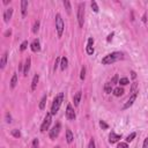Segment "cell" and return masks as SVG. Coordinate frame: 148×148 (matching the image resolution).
<instances>
[{
    "mask_svg": "<svg viewBox=\"0 0 148 148\" xmlns=\"http://www.w3.org/2000/svg\"><path fill=\"white\" fill-rule=\"evenodd\" d=\"M121 59H124V54L121 52H112L102 59V64L103 65H110V64H113V62L119 61Z\"/></svg>",
    "mask_w": 148,
    "mask_h": 148,
    "instance_id": "obj_1",
    "label": "cell"
},
{
    "mask_svg": "<svg viewBox=\"0 0 148 148\" xmlns=\"http://www.w3.org/2000/svg\"><path fill=\"white\" fill-rule=\"evenodd\" d=\"M119 139H120V134H117V133H114L113 131H111V133L109 134V141H110L111 143H114V142H117Z\"/></svg>",
    "mask_w": 148,
    "mask_h": 148,
    "instance_id": "obj_12",
    "label": "cell"
},
{
    "mask_svg": "<svg viewBox=\"0 0 148 148\" xmlns=\"http://www.w3.org/2000/svg\"><path fill=\"white\" fill-rule=\"evenodd\" d=\"M38 80H39V75H38V74H35V76H34V79H32V81H31V87H30L31 91H34V90L36 89L37 83H38Z\"/></svg>",
    "mask_w": 148,
    "mask_h": 148,
    "instance_id": "obj_16",
    "label": "cell"
},
{
    "mask_svg": "<svg viewBox=\"0 0 148 148\" xmlns=\"http://www.w3.org/2000/svg\"><path fill=\"white\" fill-rule=\"evenodd\" d=\"M6 121L7 123H12V117L9 113H6Z\"/></svg>",
    "mask_w": 148,
    "mask_h": 148,
    "instance_id": "obj_38",
    "label": "cell"
},
{
    "mask_svg": "<svg viewBox=\"0 0 148 148\" xmlns=\"http://www.w3.org/2000/svg\"><path fill=\"white\" fill-rule=\"evenodd\" d=\"M91 8H92V10H94L95 13H97V12H98V6H97L96 1H91Z\"/></svg>",
    "mask_w": 148,
    "mask_h": 148,
    "instance_id": "obj_32",
    "label": "cell"
},
{
    "mask_svg": "<svg viewBox=\"0 0 148 148\" xmlns=\"http://www.w3.org/2000/svg\"><path fill=\"white\" fill-rule=\"evenodd\" d=\"M27 46H28V42L24 40V42H22V44H21V46H20V50H21V51H24V50L27 49Z\"/></svg>",
    "mask_w": 148,
    "mask_h": 148,
    "instance_id": "obj_33",
    "label": "cell"
},
{
    "mask_svg": "<svg viewBox=\"0 0 148 148\" xmlns=\"http://www.w3.org/2000/svg\"><path fill=\"white\" fill-rule=\"evenodd\" d=\"M22 69H24V68H23V64L20 62V64H18V71H22Z\"/></svg>",
    "mask_w": 148,
    "mask_h": 148,
    "instance_id": "obj_42",
    "label": "cell"
},
{
    "mask_svg": "<svg viewBox=\"0 0 148 148\" xmlns=\"http://www.w3.org/2000/svg\"><path fill=\"white\" fill-rule=\"evenodd\" d=\"M135 135H136V133H135V132L131 133L130 135H127V138H126V141H127V142H131V141H132V140L135 138Z\"/></svg>",
    "mask_w": 148,
    "mask_h": 148,
    "instance_id": "obj_31",
    "label": "cell"
},
{
    "mask_svg": "<svg viewBox=\"0 0 148 148\" xmlns=\"http://www.w3.org/2000/svg\"><path fill=\"white\" fill-rule=\"evenodd\" d=\"M81 96H82V92L81 91H77L74 97H73V102H74V106H79L80 104V101H81Z\"/></svg>",
    "mask_w": 148,
    "mask_h": 148,
    "instance_id": "obj_14",
    "label": "cell"
},
{
    "mask_svg": "<svg viewBox=\"0 0 148 148\" xmlns=\"http://www.w3.org/2000/svg\"><path fill=\"white\" fill-rule=\"evenodd\" d=\"M10 32H12V31H10V30H7V31H6V34H5V35H6V36H8V35H10Z\"/></svg>",
    "mask_w": 148,
    "mask_h": 148,
    "instance_id": "obj_44",
    "label": "cell"
},
{
    "mask_svg": "<svg viewBox=\"0 0 148 148\" xmlns=\"http://www.w3.org/2000/svg\"><path fill=\"white\" fill-rule=\"evenodd\" d=\"M16 84H17V74H13L10 80V88H15Z\"/></svg>",
    "mask_w": 148,
    "mask_h": 148,
    "instance_id": "obj_21",
    "label": "cell"
},
{
    "mask_svg": "<svg viewBox=\"0 0 148 148\" xmlns=\"http://www.w3.org/2000/svg\"><path fill=\"white\" fill-rule=\"evenodd\" d=\"M131 74H132V77H133V79H135V77H136V74H135V72H131Z\"/></svg>",
    "mask_w": 148,
    "mask_h": 148,
    "instance_id": "obj_43",
    "label": "cell"
},
{
    "mask_svg": "<svg viewBox=\"0 0 148 148\" xmlns=\"http://www.w3.org/2000/svg\"><path fill=\"white\" fill-rule=\"evenodd\" d=\"M99 126L102 127V130H108L109 128V125L104 120H99Z\"/></svg>",
    "mask_w": 148,
    "mask_h": 148,
    "instance_id": "obj_30",
    "label": "cell"
},
{
    "mask_svg": "<svg viewBox=\"0 0 148 148\" xmlns=\"http://www.w3.org/2000/svg\"><path fill=\"white\" fill-rule=\"evenodd\" d=\"M51 121H52V113H51V112H47L46 116H45V118H44L43 124L40 125V132H45V131L49 128Z\"/></svg>",
    "mask_w": 148,
    "mask_h": 148,
    "instance_id": "obj_5",
    "label": "cell"
},
{
    "mask_svg": "<svg viewBox=\"0 0 148 148\" xmlns=\"http://www.w3.org/2000/svg\"><path fill=\"white\" fill-rule=\"evenodd\" d=\"M59 61H60V58H57V59H56V62H54V71L57 69L58 65H60V64H59Z\"/></svg>",
    "mask_w": 148,
    "mask_h": 148,
    "instance_id": "obj_39",
    "label": "cell"
},
{
    "mask_svg": "<svg viewBox=\"0 0 148 148\" xmlns=\"http://www.w3.org/2000/svg\"><path fill=\"white\" fill-rule=\"evenodd\" d=\"M77 22H79V27H83V22H84V3H80L77 7Z\"/></svg>",
    "mask_w": 148,
    "mask_h": 148,
    "instance_id": "obj_4",
    "label": "cell"
},
{
    "mask_svg": "<svg viewBox=\"0 0 148 148\" xmlns=\"http://www.w3.org/2000/svg\"><path fill=\"white\" fill-rule=\"evenodd\" d=\"M66 118L68 120H74L75 119V112H74V109L71 104H68L67 108H66Z\"/></svg>",
    "mask_w": 148,
    "mask_h": 148,
    "instance_id": "obj_8",
    "label": "cell"
},
{
    "mask_svg": "<svg viewBox=\"0 0 148 148\" xmlns=\"http://www.w3.org/2000/svg\"><path fill=\"white\" fill-rule=\"evenodd\" d=\"M12 15H13V8L9 7V8H7V9L5 10V13H3V20H5V22H8V21L12 18Z\"/></svg>",
    "mask_w": 148,
    "mask_h": 148,
    "instance_id": "obj_11",
    "label": "cell"
},
{
    "mask_svg": "<svg viewBox=\"0 0 148 148\" xmlns=\"http://www.w3.org/2000/svg\"><path fill=\"white\" fill-rule=\"evenodd\" d=\"M73 139H74V136H73L72 131H71V130H66V141H67L68 143H71V142L73 141Z\"/></svg>",
    "mask_w": 148,
    "mask_h": 148,
    "instance_id": "obj_20",
    "label": "cell"
},
{
    "mask_svg": "<svg viewBox=\"0 0 148 148\" xmlns=\"http://www.w3.org/2000/svg\"><path fill=\"white\" fill-rule=\"evenodd\" d=\"M118 83H120L121 86H126V84H128L130 83V81H128V79L127 77H121L120 80H119V82Z\"/></svg>",
    "mask_w": 148,
    "mask_h": 148,
    "instance_id": "obj_27",
    "label": "cell"
},
{
    "mask_svg": "<svg viewBox=\"0 0 148 148\" xmlns=\"http://www.w3.org/2000/svg\"><path fill=\"white\" fill-rule=\"evenodd\" d=\"M46 99H47V97H46V95H44V96L42 97L40 102H39V109H40V110H43V109L45 108V104H46Z\"/></svg>",
    "mask_w": 148,
    "mask_h": 148,
    "instance_id": "obj_23",
    "label": "cell"
},
{
    "mask_svg": "<svg viewBox=\"0 0 148 148\" xmlns=\"http://www.w3.org/2000/svg\"><path fill=\"white\" fill-rule=\"evenodd\" d=\"M104 91H105L106 94H110V92L112 91V86L110 84V82H106V83H105V86H104Z\"/></svg>",
    "mask_w": 148,
    "mask_h": 148,
    "instance_id": "obj_24",
    "label": "cell"
},
{
    "mask_svg": "<svg viewBox=\"0 0 148 148\" xmlns=\"http://www.w3.org/2000/svg\"><path fill=\"white\" fill-rule=\"evenodd\" d=\"M30 47H31V51L32 52H38L40 50V43H39V40L38 39H34L32 43H31V45H30Z\"/></svg>",
    "mask_w": 148,
    "mask_h": 148,
    "instance_id": "obj_10",
    "label": "cell"
},
{
    "mask_svg": "<svg viewBox=\"0 0 148 148\" xmlns=\"http://www.w3.org/2000/svg\"><path fill=\"white\" fill-rule=\"evenodd\" d=\"M12 135L18 139V138L21 136V132H20L18 130H12Z\"/></svg>",
    "mask_w": 148,
    "mask_h": 148,
    "instance_id": "obj_28",
    "label": "cell"
},
{
    "mask_svg": "<svg viewBox=\"0 0 148 148\" xmlns=\"http://www.w3.org/2000/svg\"><path fill=\"white\" fill-rule=\"evenodd\" d=\"M142 148H148V138H146L143 140V145H142Z\"/></svg>",
    "mask_w": 148,
    "mask_h": 148,
    "instance_id": "obj_37",
    "label": "cell"
},
{
    "mask_svg": "<svg viewBox=\"0 0 148 148\" xmlns=\"http://www.w3.org/2000/svg\"><path fill=\"white\" fill-rule=\"evenodd\" d=\"M113 35H114V34H113V32H112V34H110V35H109V36H108V38H106V40H108V42H110V40H111V39H112V37H113Z\"/></svg>",
    "mask_w": 148,
    "mask_h": 148,
    "instance_id": "obj_41",
    "label": "cell"
},
{
    "mask_svg": "<svg viewBox=\"0 0 148 148\" xmlns=\"http://www.w3.org/2000/svg\"><path fill=\"white\" fill-rule=\"evenodd\" d=\"M61 130V124L60 123H56V125L50 130V138L51 139H56L58 135H59V132Z\"/></svg>",
    "mask_w": 148,
    "mask_h": 148,
    "instance_id": "obj_6",
    "label": "cell"
},
{
    "mask_svg": "<svg viewBox=\"0 0 148 148\" xmlns=\"http://www.w3.org/2000/svg\"><path fill=\"white\" fill-rule=\"evenodd\" d=\"M56 148H59V147H56Z\"/></svg>",
    "mask_w": 148,
    "mask_h": 148,
    "instance_id": "obj_47",
    "label": "cell"
},
{
    "mask_svg": "<svg viewBox=\"0 0 148 148\" xmlns=\"http://www.w3.org/2000/svg\"><path fill=\"white\" fill-rule=\"evenodd\" d=\"M64 6H65L66 12H67L68 14H71V12H72V6H71V2H69V1H67V0H65V1H64Z\"/></svg>",
    "mask_w": 148,
    "mask_h": 148,
    "instance_id": "obj_22",
    "label": "cell"
},
{
    "mask_svg": "<svg viewBox=\"0 0 148 148\" xmlns=\"http://www.w3.org/2000/svg\"><path fill=\"white\" fill-rule=\"evenodd\" d=\"M136 88H138V82H133L132 83V87H131V92H138V90H136Z\"/></svg>",
    "mask_w": 148,
    "mask_h": 148,
    "instance_id": "obj_29",
    "label": "cell"
},
{
    "mask_svg": "<svg viewBox=\"0 0 148 148\" xmlns=\"http://www.w3.org/2000/svg\"><path fill=\"white\" fill-rule=\"evenodd\" d=\"M27 8H28V1L22 0V1H21V13H22L23 16H24L25 13H27Z\"/></svg>",
    "mask_w": 148,
    "mask_h": 148,
    "instance_id": "obj_17",
    "label": "cell"
},
{
    "mask_svg": "<svg viewBox=\"0 0 148 148\" xmlns=\"http://www.w3.org/2000/svg\"><path fill=\"white\" fill-rule=\"evenodd\" d=\"M139 92V91H138ZM138 92H134V94H132L131 96H130V98L127 99V102L123 105V110H126V109H128L130 106H132L133 105V103H134V101L136 99V97H138Z\"/></svg>",
    "mask_w": 148,
    "mask_h": 148,
    "instance_id": "obj_7",
    "label": "cell"
},
{
    "mask_svg": "<svg viewBox=\"0 0 148 148\" xmlns=\"http://www.w3.org/2000/svg\"><path fill=\"white\" fill-rule=\"evenodd\" d=\"M67 65H68V59L66 57H62L60 59V68L64 71L65 68H67Z\"/></svg>",
    "mask_w": 148,
    "mask_h": 148,
    "instance_id": "obj_18",
    "label": "cell"
},
{
    "mask_svg": "<svg viewBox=\"0 0 148 148\" xmlns=\"http://www.w3.org/2000/svg\"><path fill=\"white\" fill-rule=\"evenodd\" d=\"M84 77H86V68L82 67L81 68V74H80V79L81 80H84Z\"/></svg>",
    "mask_w": 148,
    "mask_h": 148,
    "instance_id": "obj_34",
    "label": "cell"
},
{
    "mask_svg": "<svg viewBox=\"0 0 148 148\" xmlns=\"http://www.w3.org/2000/svg\"><path fill=\"white\" fill-rule=\"evenodd\" d=\"M112 92H113V95L114 96H121L123 94H124V88H121V87H117V88H114L113 90H112Z\"/></svg>",
    "mask_w": 148,
    "mask_h": 148,
    "instance_id": "obj_19",
    "label": "cell"
},
{
    "mask_svg": "<svg viewBox=\"0 0 148 148\" xmlns=\"http://www.w3.org/2000/svg\"><path fill=\"white\" fill-rule=\"evenodd\" d=\"M118 80H119V77H118V75L116 74V75H114V76H113V77H112V79H111V80H110L109 82H110V84H111V86L113 87V86H114V84H116V83L118 82Z\"/></svg>",
    "mask_w": 148,
    "mask_h": 148,
    "instance_id": "obj_26",
    "label": "cell"
},
{
    "mask_svg": "<svg viewBox=\"0 0 148 148\" xmlns=\"http://www.w3.org/2000/svg\"><path fill=\"white\" fill-rule=\"evenodd\" d=\"M62 101H64V92H59V94L54 97L53 103H52V105H51V113H52V114H56V113L59 111V109H60V106H61V104H62Z\"/></svg>",
    "mask_w": 148,
    "mask_h": 148,
    "instance_id": "obj_2",
    "label": "cell"
},
{
    "mask_svg": "<svg viewBox=\"0 0 148 148\" xmlns=\"http://www.w3.org/2000/svg\"><path fill=\"white\" fill-rule=\"evenodd\" d=\"M37 146H38V140L35 139V140L32 141V147H37Z\"/></svg>",
    "mask_w": 148,
    "mask_h": 148,
    "instance_id": "obj_40",
    "label": "cell"
},
{
    "mask_svg": "<svg viewBox=\"0 0 148 148\" xmlns=\"http://www.w3.org/2000/svg\"><path fill=\"white\" fill-rule=\"evenodd\" d=\"M7 57H8V53L7 52H3V54L1 56V59H0V68L3 69L6 64H7Z\"/></svg>",
    "mask_w": 148,
    "mask_h": 148,
    "instance_id": "obj_13",
    "label": "cell"
},
{
    "mask_svg": "<svg viewBox=\"0 0 148 148\" xmlns=\"http://www.w3.org/2000/svg\"><path fill=\"white\" fill-rule=\"evenodd\" d=\"M64 28H65V24H64L62 17H61L60 14H57L56 15V29H57V32H58V37H61L62 36Z\"/></svg>",
    "mask_w": 148,
    "mask_h": 148,
    "instance_id": "obj_3",
    "label": "cell"
},
{
    "mask_svg": "<svg viewBox=\"0 0 148 148\" xmlns=\"http://www.w3.org/2000/svg\"><path fill=\"white\" fill-rule=\"evenodd\" d=\"M9 1H10V0H3V3H5V5H7Z\"/></svg>",
    "mask_w": 148,
    "mask_h": 148,
    "instance_id": "obj_45",
    "label": "cell"
},
{
    "mask_svg": "<svg viewBox=\"0 0 148 148\" xmlns=\"http://www.w3.org/2000/svg\"><path fill=\"white\" fill-rule=\"evenodd\" d=\"M92 45H94V39L90 37V38H88V43H87V47H86V51L88 54L94 53V46Z\"/></svg>",
    "mask_w": 148,
    "mask_h": 148,
    "instance_id": "obj_9",
    "label": "cell"
},
{
    "mask_svg": "<svg viewBox=\"0 0 148 148\" xmlns=\"http://www.w3.org/2000/svg\"><path fill=\"white\" fill-rule=\"evenodd\" d=\"M38 29H39V21H35L34 27H32V32L36 34V32L38 31Z\"/></svg>",
    "mask_w": 148,
    "mask_h": 148,
    "instance_id": "obj_25",
    "label": "cell"
},
{
    "mask_svg": "<svg viewBox=\"0 0 148 148\" xmlns=\"http://www.w3.org/2000/svg\"><path fill=\"white\" fill-rule=\"evenodd\" d=\"M30 65H31V59L30 58H27L25 60V64H24V69H23V74L27 76L28 75V72L30 69Z\"/></svg>",
    "mask_w": 148,
    "mask_h": 148,
    "instance_id": "obj_15",
    "label": "cell"
},
{
    "mask_svg": "<svg viewBox=\"0 0 148 148\" xmlns=\"http://www.w3.org/2000/svg\"><path fill=\"white\" fill-rule=\"evenodd\" d=\"M32 148H37V147H32Z\"/></svg>",
    "mask_w": 148,
    "mask_h": 148,
    "instance_id": "obj_46",
    "label": "cell"
},
{
    "mask_svg": "<svg viewBox=\"0 0 148 148\" xmlns=\"http://www.w3.org/2000/svg\"><path fill=\"white\" fill-rule=\"evenodd\" d=\"M88 148H95V141H94V139H91V140L89 141V145H88Z\"/></svg>",
    "mask_w": 148,
    "mask_h": 148,
    "instance_id": "obj_36",
    "label": "cell"
},
{
    "mask_svg": "<svg viewBox=\"0 0 148 148\" xmlns=\"http://www.w3.org/2000/svg\"><path fill=\"white\" fill-rule=\"evenodd\" d=\"M117 148H128L127 142H120V143L117 146Z\"/></svg>",
    "mask_w": 148,
    "mask_h": 148,
    "instance_id": "obj_35",
    "label": "cell"
}]
</instances>
